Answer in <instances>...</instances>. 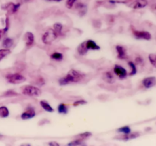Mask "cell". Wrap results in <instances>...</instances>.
I'll list each match as a JSON object with an SVG mask.
<instances>
[{
  "label": "cell",
  "instance_id": "obj_18",
  "mask_svg": "<svg viewBox=\"0 0 156 146\" xmlns=\"http://www.w3.org/2000/svg\"><path fill=\"white\" fill-rule=\"evenodd\" d=\"M50 58L52 60L56 61V62H61L64 59V56L62 53L60 52H54L50 55Z\"/></svg>",
  "mask_w": 156,
  "mask_h": 146
},
{
  "label": "cell",
  "instance_id": "obj_16",
  "mask_svg": "<svg viewBox=\"0 0 156 146\" xmlns=\"http://www.w3.org/2000/svg\"><path fill=\"white\" fill-rule=\"evenodd\" d=\"M86 47L88 48V50H100V46L93 40H88L85 41Z\"/></svg>",
  "mask_w": 156,
  "mask_h": 146
},
{
  "label": "cell",
  "instance_id": "obj_20",
  "mask_svg": "<svg viewBox=\"0 0 156 146\" xmlns=\"http://www.w3.org/2000/svg\"><path fill=\"white\" fill-rule=\"evenodd\" d=\"M53 29L54 30V31L56 33V34L58 35V36H62V32H63V25L62 24L60 23V22H56L55 24L53 25Z\"/></svg>",
  "mask_w": 156,
  "mask_h": 146
},
{
  "label": "cell",
  "instance_id": "obj_38",
  "mask_svg": "<svg viewBox=\"0 0 156 146\" xmlns=\"http://www.w3.org/2000/svg\"><path fill=\"white\" fill-rule=\"evenodd\" d=\"M48 145L49 146H60V145L56 142H50Z\"/></svg>",
  "mask_w": 156,
  "mask_h": 146
},
{
  "label": "cell",
  "instance_id": "obj_15",
  "mask_svg": "<svg viewBox=\"0 0 156 146\" xmlns=\"http://www.w3.org/2000/svg\"><path fill=\"white\" fill-rule=\"evenodd\" d=\"M75 9L78 11V13H79L80 17L85 16L87 11H88V7L85 4H84L82 2H79L78 4L75 5Z\"/></svg>",
  "mask_w": 156,
  "mask_h": 146
},
{
  "label": "cell",
  "instance_id": "obj_32",
  "mask_svg": "<svg viewBox=\"0 0 156 146\" xmlns=\"http://www.w3.org/2000/svg\"><path fill=\"white\" fill-rule=\"evenodd\" d=\"M78 0H66V6L67 9H73V6L75 5V4L76 3Z\"/></svg>",
  "mask_w": 156,
  "mask_h": 146
},
{
  "label": "cell",
  "instance_id": "obj_21",
  "mask_svg": "<svg viewBox=\"0 0 156 146\" xmlns=\"http://www.w3.org/2000/svg\"><path fill=\"white\" fill-rule=\"evenodd\" d=\"M2 47L5 49H11L14 45V40L11 37H5L2 41Z\"/></svg>",
  "mask_w": 156,
  "mask_h": 146
},
{
  "label": "cell",
  "instance_id": "obj_33",
  "mask_svg": "<svg viewBox=\"0 0 156 146\" xmlns=\"http://www.w3.org/2000/svg\"><path fill=\"white\" fill-rule=\"evenodd\" d=\"M36 84H37V85L43 86L46 84V82H45V79L42 76H38V77L37 78Z\"/></svg>",
  "mask_w": 156,
  "mask_h": 146
},
{
  "label": "cell",
  "instance_id": "obj_36",
  "mask_svg": "<svg viewBox=\"0 0 156 146\" xmlns=\"http://www.w3.org/2000/svg\"><path fill=\"white\" fill-rule=\"evenodd\" d=\"M142 62H143V59H142V57H141L140 56H136V57L135 58V62H134L135 64L140 65V64H142Z\"/></svg>",
  "mask_w": 156,
  "mask_h": 146
},
{
  "label": "cell",
  "instance_id": "obj_26",
  "mask_svg": "<svg viewBox=\"0 0 156 146\" xmlns=\"http://www.w3.org/2000/svg\"><path fill=\"white\" fill-rule=\"evenodd\" d=\"M11 53H12V51L10 49H5V48H3V49H0V61H2V59L5 58L6 56L10 55Z\"/></svg>",
  "mask_w": 156,
  "mask_h": 146
},
{
  "label": "cell",
  "instance_id": "obj_34",
  "mask_svg": "<svg viewBox=\"0 0 156 146\" xmlns=\"http://www.w3.org/2000/svg\"><path fill=\"white\" fill-rule=\"evenodd\" d=\"M149 60L150 63L156 68V58L154 54H149Z\"/></svg>",
  "mask_w": 156,
  "mask_h": 146
},
{
  "label": "cell",
  "instance_id": "obj_1",
  "mask_svg": "<svg viewBox=\"0 0 156 146\" xmlns=\"http://www.w3.org/2000/svg\"><path fill=\"white\" fill-rule=\"evenodd\" d=\"M85 78V74L75 70L70 69L66 75L59 79V84L61 86L68 85L69 84L79 83Z\"/></svg>",
  "mask_w": 156,
  "mask_h": 146
},
{
  "label": "cell",
  "instance_id": "obj_14",
  "mask_svg": "<svg viewBox=\"0 0 156 146\" xmlns=\"http://www.w3.org/2000/svg\"><path fill=\"white\" fill-rule=\"evenodd\" d=\"M142 85L145 88H153L156 85V78L154 76H149V77L145 78L142 82Z\"/></svg>",
  "mask_w": 156,
  "mask_h": 146
},
{
  "label": "cell",
  "instance_id": "obj_31",
  "mask_svg": "<svg viewBox=\"0 0 156 146\" xmlns=\"http://www.w3.org/2000/svg\"><path fill=\"white\" fill-rule=\"evenodd\" d=\"M18 94L14 91L13 90H9L5 91V93L3 94V96L5 97H15V96H18Z\"/></svg>",
  "mask_w": 156,
  "mask_h": 146
},
{
  "label": "cell",
  "instance_id": "obj_27",
  "mask_svg": "<svg viewBox=\"0 0 156 146\" xmlns=\"http://www.w3.org/2000/svg\"><path fill=\"white\" fill-rule=\"evenodd\" d=\"M9 28H10V19H9V16H6L5 19V28L2 29L3 34H6L9 31Z\"/></svg>",
  "mask_w": 156,
  "mask_h": 146
},
{
  "label": "cell",
  "instance_id": "obj_30",
  "mask_svg": "<svg viewBox=\"0 0 156 146\" xmlns=\"http://www.w3.org/2000/svg\"><path fill=\"white\" fill-rule=\"evenodd\" d=\"M88 103V101L84 100V99H79V100H77L73 102V107H79V106L81 105H85V104H87Z\"/></svg>",
  "mask_w": 156,
  "mask_h": 146
},
{
  "label": "cell",
  "instance_id": "obj_29",
  "mask_svg": "<svg viewBox=\"0 0 156 146\" xmlns=\"http://www.w3.org/2000/svg\"><path fill=\"white\" fill-rule=\"evenodd\" d=\"M117 131L118 132H120V133L128 134V133H130V132H131V129L130 128V126H126L120 127V128L117 129Z\"/></svg>",
  "mask_w": 156,
  "mask_h": 146
},
{
  "label": "cell",
  "instance_id": "obj_24",
  "mask_svg": "<svg viewBox=\"0 0 156 146\" xmlns=\"http://www.w3.org/2000/svg\"><path fill=\"white\" fill-rule=\"evenodd\" d=\"M68 146H87L85 141L81 139H75L68 143Z\"/></svg>",
  "mask_w": 156,
  "mask_h": 146
},
{
  "label": "cell",
  "instance_id": "obj_2",
  "mask_svg": "<svg viewBox=\"0 0 156 146\" xmlns=\"http://www.w3.org/2000/svg\"><path fill=\"white\" fill-rule=\"evenodd\" d=\"M21 89H22V95L28 96V97H39L42 94V91L41 88L32 84L24 85Z\"/></svg>",
  "mask_w": 156,
  "mask_h": 146
},
{
  "label": "cell",
  "instance_id": "obj_17",
  "mask_svg": "<svg viewBox=\"0 0 156 146\" xmlns=\"http://www.w3.org/2000/svg\"><path fill=\"white\" fill-rule=\"evenodd\" d=\"M88 51H89V50L88 49V48L86 47L85 41V42H81V43L78 46L77 52L80 56H85L86 54L88 53Z\"/></svg>",
  "mask_w": 156,
  "mask_h": 146
},
{
  "label": "cell",
  "instance_id": "obj_19",
  "mask_svg": "<svg viewBox=\"0 0 156 146\" xmlns=\"http://www.w3.org/2000/svg\"><path fill=\"white\" fill-rule=\"evenodd\" d=\"M40 105H41V107L45 111L49 112V113H53L54 111V108L52 107V106L47 101H45V100H41L40 101Z\"/></svg>",
  "mask_w": 156,
  "mask_h": 146
},
{
  "label": "cell",
  "instance_id": "obj_7",
  "mask_svg": "<svg viewBox=\"0 0 156 146\" xmlns=\"http://www.w3.org/2000/svg\"><path fill=\"white\" fill-rule=\"evenodd\" d=\"M113 74L117 75L120 80H123L128 76V72L123 66L119 64H115L113 69Z\"/></svg>",
  "mask_w": 156,
  "mask_h": 146
},
{
  "label": "cell",
  "instance_id": "obj_35",
  "mask_svg": "<svg viewBox=\"0 0 156 146\" xmlns=\"http://www.w3.org/2000/svg\"><path fill=\"white\" fill-rule=\"evenodd\" d=\"M92 24L94 26V28H96V29H99L101 27V22H100V20L98 19H95L94 20L93 22H92Z\"/></svg>",
  "mask_w": 156,
  "mask_h": 146
},
{
  "label": "cell",
  "instance_id": "obj_10",
  "mask_svg": "<svg viewBox=\"0 0 156 146\" xmlns=\"http://www.w3.org/2000/svg\"><path fill=\"white\" fill-rule=\"evenodd\" d=\"M36 116V111L35 109L32 107H28L26 108L25 110L21 114V118L23 120H30V119L34 118V116Z\"/></svg>",
  "mask_w": 156,
  "mask_h": 146
},
{
  "label": "cell",
  "instance_id": "obj_13",
  "mask_svg": "<svg viewBox=\"0 0 156 146\" xmlns=\"http://www.w3.org/2000/svg\"><path fill=\"white\" fill-rule=\"evenodd\" d=\"M139 135H140L139 132H130L128 134H121V135L120 134L115 136L114 139L117 140H123V141H128V140L139 137Z\"/></svg>",
  "mask_w": 156,
  "mask_h": 146
},
{
  "label": "cell",
  "instance_id": "obj_6",
  "mask_svg": "<svg viewBox=\"0 0 156 146\" xmlns=\"http://www.w3.org/2000/svg\"><path fill=\"white\" fill-rule=\"evenodd\" d=\"M22 4L20 2L18 3H14V2H7L5 4L2 5L1 9L4 11H6L11 14V15H14L15 13H17L19 10L20 7H21Z\"/></svg>",
  "mask_w": 156,
  "mask_h": 146
},
{
  "label": "cell",
  "instance_id": "obj_3",
  "mask_svg": "<svg viewBox=\"0 0 156 146\" xmlns=\"http://www.w3.org/2000/svg\"><path fill=\"white\" fill-rule=\"evenodd\" d=\"M5 78H6L7 82L12 84H22L27 81L25 76L20 72L9 73L5 75Z\"/></svg>",
  "mask_w": 156,
  "mask_h": 146
},
{
  "label": "cell",
  "instance_id": "obj_12",
  "mask_svg": "<svg viewBox=\"0 0 156 146\" xmlns=\"http://www.w3.org/2000/svg\"><path fill=\"white\" fill-rule=\"evenodd\" d=\"M101 78H102V80L104 82H105L107 84H112L115 82V76H114V74L113 72H111V71H106L102 73V75H101Z\"/></svg>",
  "mask_w": 156,
  "mask_h": 146
},
{
  "label": "cell",
  "instance_id": "obj_11",
  "mask_svg": "<svg viewBox=\"0 0 156 146\" xmlns=\"http://www.w3.org/2000/svg\"><path fill=\"white\" fill-rule=\"evenodd\" d=\"M148 5L147 0H134L130 3H129L128 6L133 9H143Z\"/></svg>",
  "mask_w": 156,
  "mask_h": 146
},
{
  "label": "cell",
  "instance_id": "obj_5",
  "mask_svg": "<svg viewBox=\"0 0 156 146\" xmlns=\"http://www.w3.org/2000/svg\"><path fill=\"white\" fill-rule=\"evenodd\" d=\"M131 32L134 36L135 38L138 40H145V41H150L152 39V35L149 32L145 30H139L131 26Z\"/></svg>",
  "mask_w": 156,
  "mask_h": 146
},
{
  "label": "cell",
  "instance_id": "obj_22",
  "mask_svg": "<svg viewBox=\"0 0 156 146\" xmlns=\"http://www.w3.org/2000/svg\"><path fill=\"white\" fill-rule=\"evenodd\" d=\"M57 111L60 114H67L69 112L68 104L65 103H61L57 106Z\"/></svg>",
  "mask_w": 156,
  "mask_h": 146
},
{
  "label": "cell",
  "instance_id": "obj_41",
  "mask_svg": "<svg viewBox=\"0 0 156 146\" xmlns=\"http://www.w3.org/2000/svg\"><path fill=\"white\" fill-rule=\"evenodd\" d=\"M20 146H31L30 144H28V143H24V144H22Z\"/></svg>",
  "mask_w": 156,
  "mask_h": 146
},
{
  "label": "cell",
  "instance_id": "obj_25",
  "mask_svg": "<svg viewBox=\"0 0 156 146\" xmlns=\"http://www.w3.org/2000/svg\"><path fill=\"white\" fill-rule=\"evenodd\" d=\"M9 108L5 107V106H2L0 107V117L2 118H6L9 116Z\"/></svg>",
  "mask_w": 156,
  "mask_h": 146
},
{
  "label": "cell",
  "instance_id": "obj_39",
  "mask_svg": "<svg viewBox=\"0 0 156 146\" xmlns=\"http://www.w3.org/2000/svg\"><path fill=\"white\" fill-rule=\"evenodd\" d=\"M47 1H49V2H62V0H47Z\"/></svg>",
  "mask_w": 156,
  "mask_h": 146
},
{
  "label": "cell",
  "instance_id": "obj_43",
  "mask_svg": "<svg viewBox=\"0 0 156 146\" xmlns=\"http://www.w3.org/2000/svg\"><path fill=\"white\" fill-rule=\"evenodd\" d=\"M155 58H156V55H155Z\"/></svg>",
  "mask_w": 156,
  "mask_h": 146
},
{
  "label": "cell",
  "instance_id": "obj_8",
  "mask_svg": "<svg viewBox=\"0 0 156 146\" xmlns=\"http://www.w3.org/2000/svg\"><path fill=\"white\" fill-rule=\"evenodd\" d=\"M23 40L25 43V47L27 49H30L34 45L35 43V38H34V35L32 32L31 31H27V32L24 34Z\"/></svg>",
  "mask_w": 156,
  "mask_h": 146
},
{
  "label": "cell",
  "instance_id": "obj_37",
  "mask_svg": "<svg viewBox=\"0 0 156 146\" xmlns=\"http://www.w3.org/2000/svg\"><path fill=\"white\" fill-rule=\"evenodd\" d=\"M47 123H50V121L47 119H43V120H40V122H38V125L39 126H43V125L47 124Z\"/></svg>",
  "mask_w": 156,
  "mask_h": 146
},
{
  "label": "cell",
  "instance_id": "obj_28",
  "mask_svg": "<svg viewBox=\"0 0 156 146\" xmlns=\"http://www.w3.org/2000/svg\"><path fill=\"white\" fill-rule=\"evenodd\" d=\"M92 135V134L91 133V132H83V133H80L79 134V135H75V137L76 138V139H81L85 140L87 139H88L89 137H91Z\"/></svg>",
  "mask_w": 156,
  "mask_h": 146
},
{
  "label": "cell",
  "instance_id": "obj_23",
  "mask_svg": "<svg viewBox=\"0 0 156 146\" xmlns=\"http://www.w3.org/2000/svg\"><path fill=\"white\" fill-rule=\"evenodd\" d=\"M127 64H128V66L130 67V72H128V75L133 76V75H136L137 73V68L134 62H133V61H128Z\"/></svg>",
  "mask_w": 156,
  "mask_h": 146
},
{
  "label": "cell",
  "instance_id": "obj_42",
  "mask_svg": "<svg viewBox=\"0 0 156 146\" xmlns=\"http://www.w3.org/2000/svg\"><path fill=\"white\" fill-rule=\"evenodd\" d=\"M152 9H153V10H156V3L155 4L153 5V6H152Z\"/></svg>",
  "mask_w": 156,
  "mask_h": 146
},
{
  "label": "cell",
  "instance_id": "obj_9",
  "mask_svg": "<svg viewBox=\"0 0 156 146\" xmlns=\"http://www.w3.org/2000/svg\"><path fill=\"white\" fill-rule=\"evenodd\" d=\"M116 52H117V59H120V60H125L127 59L128 56H127V49L123 45H120L117 44L115 47Z\"/></svg>",
  "mask_w": 156,
  "mask_h": 146
},
{
  "label": "cell",
  "instance_id": "obj_40",
  "mask_svg": "<svg viewBox=\"0 0 156 146\" xmlns=\"http://www.w3.org/2000/svg\"><path fill=\"white\" fill-rule=\"evenodd\" d=\"M3 35V31H2V29H0V40L2 38V36Z\"/></svg>",
  "mask_w": 156,
  "mask_h": 146
},
{
  "label": "cell",
  "instance_id": "obj_4",
  "mask_svg": "<svg viewBox=\"0 0 156 146\" xmlns=\"http://www.w3.org/2000/svg\"><path fill=\"white\" fill-rule=\"evenodd\" d=\"M59 36L56 34V33L54 31L53 28H49L48 30H46L42 35L41 41L45 45H50L52 43H54Z\"/></svg>",
  "mask_w": 156,
  "mask_h": 146
}]
</instances>
